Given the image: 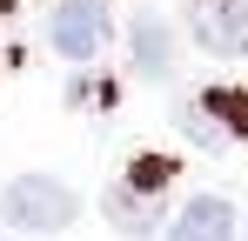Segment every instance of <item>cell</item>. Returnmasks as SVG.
<instances>
[{
	"mask_svg": "<svg viewBox=\"0 0 248 241\" xmlns=\"http://www.w3.org/2000/svg\"><path fill=\"white\" fill-rule=\"evenodd\" d=\"M74 214H81V201H74V188H61L54 174H20L0 195V221L7 228H27V235H54Z\"/></svg>",
	"mask_w": 248,
	"mask_h": 241,
	"instance_id": "1",
	"label": "cell"
},
{
	"mask_svg": "<svg viewBox=\"0 0 248 241\" xmlns=\"http://www.w3.org/2000/svg\"><path fill=\"white\" fill-rule=\"evenodd\" d=\"M47 40L61 60H94L108 47V0H61L47 20Z\"/></svg>",
	"mask_w": 248,
	"mask_h": 241,
	"instance_id": "2",
	"label": "cell"
},
{
	"mask_svg": "<svg viewBox=\"0 0 248 241\" xmlns=\"http://www.w3.org/2000/svg\"><path fill=\"white\" fill-rule=\"evenodd\" d=\"M195 40L208 54H248V0H202L195 7Z\"/></svg>",
	"mask_w": 248,
	"mask_h": 241,
	"instance_id": "3",
	"label": "cell"
},
{
	"mask_svg": "<svg viewBox=\"0 0 248 241\" xmlns=\"http://www.w3.org/2000/svg\"><path fill=\"white\" fill-rule=\"evenodd\" d=\"M168 241H235V208L221 195H195L181 214H174Z\"/></svg>",
	"mask_w": 248,
	"mask_h": 241,
	"instance_id": "4",
	"label": "cell"
},
{
	"mask_svg": "<svg viewBox=\"0 0 248 241\" xmlns=\"http://www.w3.org/2000/svg\"><path fill=\"white\" fill-rule=\"evenodd\" d=\"M108 221H114L121 235H155V201L134 195V181H127V188H114V195H108Z\"/></svg>",
	"mask_w": 248,
	"mask_h": 241,
	"instance_id": "5",
	"label": "cell"
},
{
	"mask_svg": "<svg viewBox=\"0 0 248 241\" xmlns=\"http://www.w3.org/2000/svg\"><path fill=\"white\" fill-rule=\"evenodd\" d=\"M168 27L161 20H134V74H148V80H161L168 74Z\"/></svg>",
	"mask_w": 248,
	"mask_h": 241,
	"instance_id": "6",
	"label": "cell"
},
{
	"mask_svg": "<svg viewBox=\"0 0 248 241\" xmlns=\"http://www.w3.org/2000/svg\"><path fill=\"white\" fill-rule=\"evenodd\" d=\"M202 107L228 127V141H248V87H208Z\"/></svg>",
	"mask_w": 248,
	"mask_h": 241,
	"instance_id": "7",
	"label": "cell"
},
{
	"mask_svg": "<svg viewBox=\"0 0 248 241\" xmlns=\"http://www.w3.org/2000/svg\"><path fill=\"white\" fill-rule=\"evenodd\" d=\"M168 174H174V161H161V154H141L134 167H127V181H134L141 195H155V188H168Z\"/></svg>",
	"mask_w": 248,
	"mask_h": 241,
	"instance_id": "8",
	"label": "cell"
},
{
	"mask_svg": "<svg viewBox=\"0 0 248 241\" xmlns=\"http://www.w3.org/2000/svg\"><path fill=\"white\" fill-rule=\"evenodd\" d=\"M0 14H14V0H0Z\"/></svg>",
	"mask_w": 248,
	"mask_h": 241,
	"instance_id": "9",
	"label": "cell"
}]
</instances>
